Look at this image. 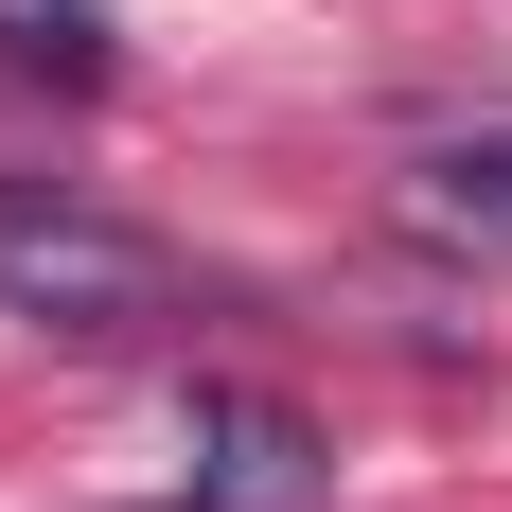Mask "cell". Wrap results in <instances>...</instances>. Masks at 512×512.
<instances>
[{
    "label": "cell",
    "instance_id": "6da1fadb",
    "mask_svg": "<svg viewBox=\"0 0 512 512\" xmlns=\"http://www.w3.org/2000/svg\"><path fill=\"white\" fill-rule=\"evenodd\" d=\"M0 318H36L71 354H159L195 318V265L124 230L106 195H53V177H0Z\"/></svg>",
    "mask_w": 512,
    "mask_h": 512
},
{
    "label": "cell",
    "instance_id": "7a4b0ae2",
    "mask_svg": "<svg viewBox=\"0 0 512 512\" xmlns=\"http://www.w3.org/2000/svg\"><path fill=\"white\" fill-rule=\"evenodd\" d=\"M195 512H336L318 424L265 407V389H195Z\"/></svg>",
    "mask_w": 512,
    "mask_h": 512
},
{
    "label": "cell",
    "instance_id": "3957f363",
    "mask_svg": "<svg viewBox=\"0 0 512 512\" xmlns=\"http://www.w3.org/2000/svg\"><path fill=\"white\" fill-rule=\"evenodd\" d=\"M407 230H424V248L512 265V106H477V124H442V142L407 159Z\"/></svg>",
    "mask_w": 512,
    "mask_h": 512
},
{
    "label": "cell",
    "instance_id": "277c9868",
    "mask_svg": "<svg viewBox=\"0 0 512 512\" xmlns=\"http://www.w3.org/2000/svg\"><path fill=\"white\" fill-rule=\"evenodd\" d=\"M0 71H53V89H106V0H0Z\"/></svg>",
    "mask_w": 512,
    "mask_h": 512
}]
</instances>
